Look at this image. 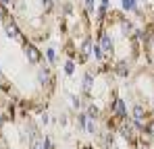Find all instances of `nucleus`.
Segmentation results:
<instances>
[{
	"mask_svg": "<svg viewBox=\"0 0 154 149\" xmlns=\"http://www.w3.org/2000/svg\"><path fill=\"white\" fill-rule=\"evenodd\" d=\"M4 31H6V35L13 37V39H23V31L19 29V25L15 23V19H11V17L4 21Z\"/></svg>",
	"mask_w": 154,
	"mask_h": 149,
	"instance_id": "obj_3",
	"label": "nucleus"
},
{
	"mask_svg": "<svg viewBox=\"0 0 154 149\" xmlns=\"http://www.w3.org/2000/svg\"><path fill=\"white\" fill-rule=\"evenodd\" d=\"M8 19V10H6V6L0 2V21H6Z\"/></svg>",
	"mask_w": 154,
	"mask_h": 149,
	"instance_id": "obj_9",
	"label": "nucleus"
},
{
	"mask_svg": "<svg viewBox=\"0 0 154 149\" xmlns=\"http://www.w3.org/2000/svg\"><path fill=\"white\" fill-rule=\"evenodd\" d=\"M46 58H48V62H50V64H54V62H56V50L48 48V50H46Z\"/></svg>",
	"mask_w": 154,
	"mask_h": 149,
	"instance_id": "obj_5",
	"label": "nucleus"
},
{
	"mask_svg": "<svg viewBox=\"0 0 154 149\" xmlns=\"http://www.w3.org/2000/svg\"><path fill=\"white\" fill-rule=\"evenodd\" d=\"M23 50H25V58H27L29 64H40V62H42V58H44L42 52L35 48L31 42H25V39H23Z\"/></svg>",
	"mask_w": 154,
	"mask_h": 149,
	"instance_id": "obj_2",
	"label": "nucleus"
},
{
	"mask_svg": "<svg viewBox=\"0 0 154 149\" xmlns=\"http://www.w3.org/2000/svg\"><path fill=\"white\" fill-rule=\"evenodd\" d=\"M100 48H102V52L110 58L112 56V52H115V39H112V35L108 33V31H100V35H98V42H96Z\"/></svg>",
	"mask_w": 154,
	"mask_h": 149,
	"instance_id": "obj_1",
	"label": "nucleus"
},
{
	"mask_svg": "<svg viewBox=\"0 0 154 149\" xmlns=\"http://www.w3.org/2000/svg\"><path fill=\"white\" fill-rule=\"evenodd\" d=\"M85 2V10L88 13H94V8H96V0H83Z\"/></svg>",
	"mask_w": 154,
	"mask_h": 149,
	"instance_id": "obj_8",
	"label": "nucleus"
},
{
	"mask_svg": "<svg viewBox=\"0 0 154 149\" xmlns=\"http://www.w3.org/2000/svg\"><path fill=\"white\" fill-rule=\"evenodd\" d=\"M73 71H75V60H67V62H65V73L73 74Z\"/></svg>",
	"mask_w": 154,
	"mask_h": 149,
	"instance_id": "obj_6",
	"label": "nucleus"
},
{
	"mask_svg": "<svg viewBox=\"0 0 154 149\" xmlns=\"http://www.w3.org/2000/svg\"><path fill=\"white\" fill-rule=\"evenodd\" d=\"M0 2H2L4 6H6V4H11V0H0Z\"/></svg>",
	"mask_w": 154,
	"mask_h": 149,
	"instance_id": "obj_11",
	"label": "nucleus"
},
{
	"mask_svg": "<svg viewBox=\"0 0 154 149\" xmlns=\"http://www.w3.org/2000/svg\"><path fill=\"white\" fill-rule=\"evenodd\" d=\"M83 149H92V147H90V145H85V147H83Z\"/></svg>",
	"mask_w": 154,
	"mask_h": 149,
	"instance_id": "obj_12",
	"label": "nucleus"
},
{
	"mask_svg": "<svg viewBox=\"0 0 154 149\" xmlns=\"http://www.w3.org/2000/svg\"><path fill=\"white\" fill-rule=\"evenodd\" d=\"M54 4H56V0H42L44 10H52V8H54Z\"/></svg>",
	"mask_w": 154,
	"mask_h": 149,
	"instance_id": "obj_7",
	"label": "nucleus"
},
{
	"mask_svg": "<svg viewBox=\"0 0 154 149\" xmlns=\"http://www.w3.org/2000/svg\"><path fill=\"white\" fill-rule=\"evenodd\" d=\"M121 6H123V10H127V13H140L137 0H121Z\"/></svg>",
	"mask_w": 154,
	"mask_h": 149,
	"instance_id": "obj_4",
	"label": "nucleus"
},
{
	"mask_svg": "<svg viewBox=\"0 0 154 149\" xmlns=\"http://www.w3.org/2000/svg\"><path fill=\"white\" fill-rule=\"evenodd\" d=\"M108 4H110V0H100V8L104 10H108Z\"/></svg>",
	"mask_w": 154,
	"mask_h": 149,
	"instance_id": "obj_10",
	"label": "nucleus"
}]
</instances>
